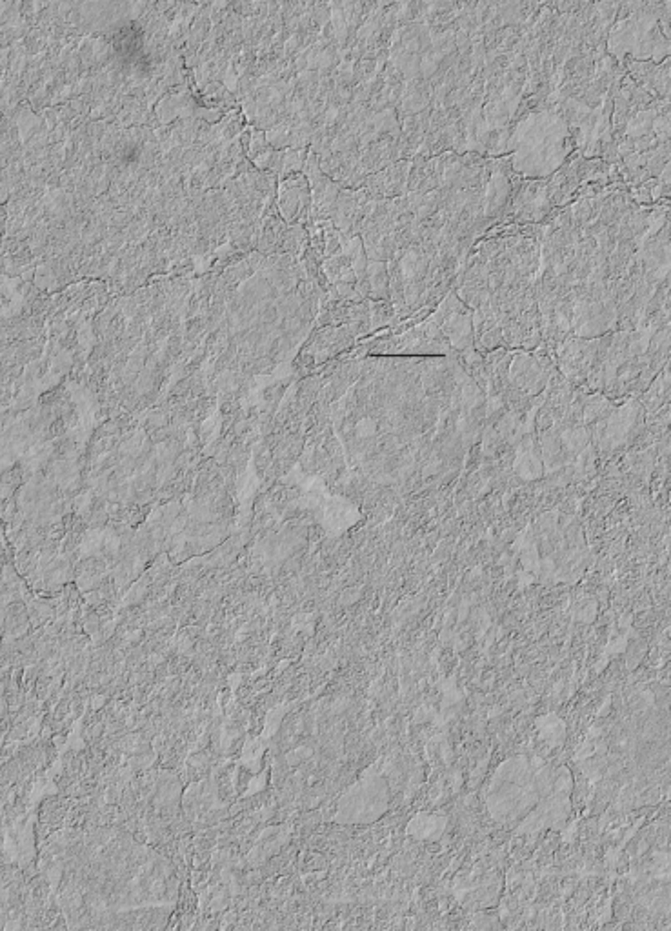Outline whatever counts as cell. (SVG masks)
<instances>
[{"mask_svg": "<svg viewBox=\"0 0 671 931\" xmlns=\"http://www.w3.org/2000/svg\"><path fill=\"white\" fill-rule=\"evenodd\" d=\"M390 806V789L380 775L368 771L348 793L342 797L339 820L344 822H373Z\"/></svg>", "mask_w": 671, "mask_h": 931, "instance_id": "2", "label": "cell"}, {"mask_svg": "<svg viewBox=\"0 0 671 931\" xmlns=\"http://www.w3.org/2000/svg\"><path fill=\"white\" fill-rule=\"evenodd\" d=\"M537 724L540 726L538 731L540 735L549 731V735H544L542 739L548 742L549 746H560L563 744L564 735H566V729H564V724L560 722V719H557L555 715H548V717H542V719L537 720Z\"/></svg>", "mask_w": 671, "mask_h": 931, "instance_id": "4", "label": "cell"}, {"mask_svg": "<svg viewBox=\"0 0 671 931\" xmlns=\"http://www.w3.org/2000/svg\"><path fill=\"white\" fill-rule=\"evenodd\" d=\"M413 826H424L426 829H420L417 833V837L419 838H428V833L435 831L437 835L442 833V828H444V820H439V817H417L413 820Z\"/></svg>", "mask_w": 671, "mask_h": 931, "instance_id": "5", "label": "cell"}, {"mask_svg": "<svg viewBox=\"0 0 671 931\" xmlns=\"http://www.w3.org/2000/svg\"><path fill=\"white\" fill-rule=\"evenodd\" d=\"M555 773L542 762L515 757L497 769L488 793L489 813L509 824L526 817L551 788Z\"/></svg>", "mask_w": 671, "mask_h": 931, "instance_id": "1", "label": "cell"}, {"mask_svg": "<svg viewBox=\"0 0 671 931\" xmlns=\"http://www.w3.org/2000/svg\"><path fill=\"white\" fill-rule=\"evenodd\" d=\"M569 793H571V777L568 769H560L555 775L551 788L537 802L531 811L524 817L518 831H533L542 828H560L569 811Z\"/></svg>", "mask_w": 671, "mask_h": 931, "instance_id": "3", "label": "cell"}]
</instances>
